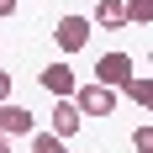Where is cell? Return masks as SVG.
Returning a JSON list of instances; mask_svg holds the SVG:
<instances>
[{"label": "cell", "mask_w": 153, "mask_h": 153, "mask_svg": "<svg viewBox=\"0 0 153 153\" xmlns=\"http://www.w3.org/2000/svg\"><path fill=\"white\" fill-rule=\"evenodd\" d=\"M90 37H95V27H90V16H79V11L58 16V27H53L58 53H85V48H90Z\"/></svg>", "instance_id": "1"}, {"label": "cell", "mask_w": 153, "mask_h": 153, "mask_svg": "<svg viewBox=\"0 0 153 153\" xmlns=\"http://www.w3.org/2000/svg\"><path fill=\"white\" fill-rule=\"evenodd\" d=\"M74 106L85 111V116L100 122V116H111V111L122 106V95L111 90V85H95V79H90V85H79V90H74Z\"/></svg>", "instance_id": "2"}, {"label": "cell", "mask_w": 153, "mask_h": 153, "mask_svg": "<svg viewBox=\"0 0 153 153\" xmlns=\"http://www.w3.org/2000/svg\"><path fill=\"white\" fill-rule=\"evenodd\" d=\"M132 74H137V69H132V58H127V53H100V58H95V85L122 90Z\"/></svg>", "instance_id": "3"}, {"label": "cell", "mask_w": 153, "mask_h": 153, "mask_svg": "<svg viewBox=\"0 0 153 153\" xmlns=\"http://www.w3.org/2000/svg\"><path fill=\"white\" fill-rule=\"evenodd\" d=\"M37 79H42V90L53 95V100H74V90H79V79H74V69H69V63H48Z\"/></svg>", "instance_id": "4"}, {"label": "cell", "mask_w": 153, "mask_h": 153, "mask_svg": "<svg viewBox=\"0 0 153 153\" xmlns=\"http://www.w3.org/2000/svg\"><path fill=\"white\" fill-rule=\"evenodd\" d=\"M0 132H5V137H32V132H37V116H32L27 106H16V100H5V106H0Z\"/></svg>", "instance_id": "5"}, {"label": "cell", "mask_w": 153, "mask_h": 153, "mask_svg": "<svg viewBox=\"0 0 153 153\" xmlns=\"http://www.w3.org/2000/svg\"><path fill=\"white\" fill-rule=\"evenodd\" d=\"M79 122H85V111L74 106V100H53V127L48 132H58V137H74Z\"/></svg>", "instance_id": "6"}, {"label": "cell", "mask_w": 153, "mask_h": 153, "mask_svg": "<svg viewBox=\"0 0 153 153\" xmlns=\"http://www.w3.org/2000/svg\"><path fill=\"white\" fill-rule=\"evenodd\" d=\"M90 27H100V32H122V27H127V5H122V0H95Z\"/></svg>", "instance_id": "7"}, {"label": "cell", "mask_w": 153, "mask_h": 153, "mask_svg": "<svg viewBox=\"0 0 153 153\" xmlns=\"http://www.w3.org/2000/svg\"><path fill=\"white\" fill-rule=\"evenodd\" d=\"M122 95H127V100H137L143 111H153V79H137V74H132V79L122 85Z\"/></svg>", "instance_id": "8"}, {"label": "cell", "mask_w": 153, "mask_h": 153, "mask_svg": "<svg viewBox=\"0 0 153 153\" xmlns=\"http://www.w3.org/2000/svg\"><path fill=\"white\" fill-rule=\"evenodd\" d=\"M127 5V27H153V0H122Z\"/></svg>", "instance_id": "9"}, {"label": "cell", "mask_w": 153, "mask_h": 153, "mask_svg": "<svg viewBox=\"0 0 153 153\" xmlns=\"http://www.w3.org/2000/svg\"><path fill=\"white\" fill-rule=\"evenodd\" d=\"M32 153H69L58 132H32Z\"/></svg>", "instance_id": "10"}, {"label": "cell", "mask_w": 153, "mask_h": 153, "mask_svg": "<svg viewBox=\"0 0 153 153\" xmlns=\"http://www.w3.org/2000/svg\"><path fill=\"white\" fill-rule=\"evenodd\" d=\"M132 148H137V153H153V127H137V132H132Z\"/></svg>", "instance_id": "11"}, {"label": "cell", "mask_w": 153, "mask_h": 153, "mask_svg": "<svg viewBox=\"0 0 153 153\" xmlns=\"http://www.w3.org/2000/svg\"><path fill=\"white\" fill-rule=\"evenodd\" d=\"M5 100H11V74L0 69V106H5Z\"/></svg>", "instance_id": "12"}, {"label": "cell", "mask_w": 153, "mask_h": 153, "mask_svg": "<svg viewBox=\"0 0 153 153\" xmlns=\"http://www.w3.org/2000/svg\"><path fill=\"white\" fill-rule=\"evenodd\" d=\"M16 5H21V0H0V16H11V11H16Z\"/></svg>", "instance_id": "13"}, {"label": "cell", "mask_w": 153, "mask_h": 153, "mask_svg": "<svg viewBox=\"0 0 153 153\" xmlns=\"http://www.w3.org/2000/svg\"><path fill=\"white\" fill-rule=\"evenodd\" d=\"M0 153H11V137H5V132H0Z\"/></svg>", "instance_id": "14"}]
</instances>
